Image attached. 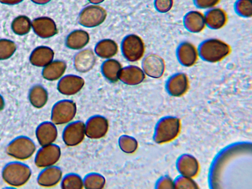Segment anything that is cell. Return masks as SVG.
<instances>
[{
    "label": "cell",
    "instance_id": "obj_26",
    "mask_svg": "<svg viewBox=\"0 0 252 189\" xmlns=\"http://www.w3.org/2000/svg\"><path fill=\"white\" fill-rule=\"evenodd\" d=\"M173 5V0H155L154 6L159 12L164 13L169 11Z\"/></svg>",
    "mask_w": 252,
    "mask_h": 189
},
{
    "label": "cell",
    "instance_id": "obj_18",
    "mask_svg": "<svg viewBox=\"0 0 252 189\" xmlns=\"http://www.w3.org/2000/svg\"><path fill=\"white\" fill-rule=\"evenodd\" d=\"M177 167L183 176L189 178L195 177L198 172L199 165L195 158L189 155H183L179 159Z\"/></svg>",
    "mask_w": 252,
    "mask_h": 189
},
{
    "label": "cell",
    "instance_id": "obj_5",
    "mask_svg": "<svg viewBox=\"0 0 252 189\" xmlns=\"http://www.w3.org/2000/svg\"><path fill=\"white\" fill-rule=\"evenodd\" d=\"M180 130V122L178 118H165L159 122L157 127L155 141L159 144L170 142L178 136Z\"/></svg>",
    "mask_w": 252,
    "mask_h": 189
},
{
    "label": "cell",
    "instance_id": "obj_8",
    "mask_svg": "<svg viewBox=\"0 0 252 189\" xmlns=\"http://www.w3.org/2000/svg\"><path fill=\"white\" fill-rule=\"evenodd\" d=\"M32 29L38 37L48 38L56 35L57 26L54 20L48 17H37L32 21Z\"/></svg>",
    "mask_w": 252,
    "mask_h": 189
},
{
    "label": "cell",
    "instance_id": "obj_22",
    "mask_svg": "<svg viewBox=\"0 0 252 189\" xmlns=\"http://www.w3.org/2000/svg\"><path fill=\"white\" fill-rule=\"evenodd\" d=\"M122 68L118 61L114 59H106L101 66L103 75L108 80L115 81L118 79L119 74Z\"/></svg>",
    "mask_w": 252,
    "mask_h": 189
},
{
    "label": "cell",
    "instance_id": "obj_1",
    "mask_svg": "<svg viewBox=\"0 0 252 189\" xmlns=\"http://www.w3.org/2000/svg\"><path fill=\"white\" fill-rule=\"evenodd\" d=\"M199 57L206 62H219L231 52L230 46L225 42L217 38H210L203 41L197 48Z\"/></svg>",
    "mask_w": 252,
    "mask_h": 189
},
{
    "label": "cell",
    "instance_id": "obj_13",
    "mask_svg": "<svg viewBox=\"0 0 252 189\" xmlns=\"http://www.w3.org/2000/svg\"><path fill=\"white\" fill-rule=\"evenodd\" d=\"M204 15L206 26L212 30L222 28L227 22V14L220 8L209 9Z\"/></svg>",
    "mask_w": 252,
    "mask_h": 189
},
{
    "label": "cell",
    "instance_id": "obj_12",
    "mask_svg": "<svg viewBox=\"0 0 252 189\" xmlns=\"http://www.w3.org/2000/svg\"><path fill=\"white\" fill-rule=\"evenodd\" d=\"M95 56L90 49H85L79 51L74 56L73 65L79 72H86L90 71L94 65Z\"/></svg>",
    "mask_w": 252,
    "mask_h": 189
},
{
    "label": "cell",
    "instance_id": "obj_30",
    "mask_svg": "<svg viewBox=\"0 0 252 189\" xmlns=\"http://www.w3.org/2000/svg\"><path fill=\"white\" fill-rule=\"evenodd\" d=\"M4 99L2 95L0 94V111H1L4 108Z\"/></svg>",
    "mask_w": 252,
    "mask_h": 189
},
{
    "label": "cell",
    "instance_id": "obj_28",
    "mask_svg": "<svg viewBox=\"0 0 252 189\" xmlns=\"http://www.w3.org/2000/svg\"><path fill=\"white\" fill-rule=\"evenodd\" d=\"M194 5L201 9H210L215 7L220 0H193Z\"/></svg>",
    "mask_w": 252,
    "mask_h": 189
},
{
    "label": "cell",
    "instance_id": "obj_14",
    "mask_svg": "<svg viewBox=\"0 0 252 189\" xmlns=\"http://www.w3.org/2000/svg\"><path fill=\"white\" fill-rule=\"evenodd\" d=\"M184 27L189 32L198 33L205 28L204 15L197 10H191L187 12L183 18Z\"/></svg>",
    "mask_w": 252,
    "mask_h": 189
},
{
    "label": "cell",
    "instance_id": "obj_10",
    "mask_svg": "<svg viewBox=\"0 0 252 189\" xmlns=\"http://www.w3.org/2000/svg\"><path fill=\"white\" fill-rule=\"evenodd\" d=\"M189 86L187 76L184 73L173 75L168 80L166 89L168 93L174 96H180L184 94Z\"/></svg>",
    "mask_w": 252,
    "mask_h": 189
},
{
    "label": "cell",
    "instance_id": "obj_4",
    "mask_svg": "<svg viewBox=\"0 0 252 189\" xmlns=\"http://www.w3.org/2000/svg\"><path fill=\"white\" fill-rule=\"evenodd\" d=\"M121 49L124 57L126 60L134 62L143 58L145 47L140 36L130 34L126 36L123 39Z\"/></svg>",
    "mask_w": 252,
    "mask_h": 189
},
{
    "label": "cell",
    "instance_id": "obj_17",
    "mask_svg": "<svg viewBox=\"0 0 252 189\" xmlns=\"http://www.w3.org/2000/svg\"><path fill=\"white\" fill-rule=\"evenodd\" d=\"M84 85L83 79L75 75H67L62 78L58 85L59 91L64 94H74L79 91Z\"/></svg>",
    "mask_w": 252,
    "mask_h": 189
},
{
    "label": "cell",
    "instance_id": "obj_24",
    "mask_svg": "<svg viewBox=\"0 0 252 189\" xmlns=\"http://www.w3.org/2000/svg\"><path fill=\"white\" fill-rule=\"evenodd\" d=\"M17 49L15 43L6 38L0 39V61L6 60L11 58Z\"/></svg>",
    "mask_w": 252,
    "mask_h": 189
},
{
    "label": "cell",
    "instance_id": "obj_27",
    "mask_svg": "<svg viewBox=\"0 0 252 189\" xmlns=\"http://www.w3.org/2000/svg\"><path fill=\"white\" fill-rule=\"evenodd\" d=\"M176 188H197L196 184L190 178L183 176L179 178L174 185Z\"/></svg>",
    "mask_w": 252,
    "mask_h": 189
},
{
    "label": "cell",
    "instance_id": "obj_6",
    "mask_svg": "<svg viewBox=\"0 0 252 189\" xmlns=\"http://www.w3.org/2000/svg\"><path fill=\"white\" fill-rule=\"evenodd\" d=\"M104 9L98 6H91L84 9L78 17L79 23L87 28H94L102 24L106 18Z\"/></svg>",
    "mask_w": 252,
    "mask_h": 189
},
{
    "label": "cell",
    "instance_id": "obj_25",
    "mask_svg": "<svg viewBox=\"0 0 252 189\" xmlns=\"http://www.w3.org/2000/svg\"><path fill=\"white\" fill-rule=\"evenodd\" d=\"M236 13L241 17L250 18L252 16V0H237L234 4Z\"/></svg>",
    "mask_w": 252,
    "mask_h": 189
},
{
    "label": "cell",
    "instance_id": "obj_21",
    "mask_svg": "<svg viewBox=\"0 0 252 189\" xmlns=\"http://www.w3.org/2000/svg\"><path fill=\"white\" fill-rule=\"evenodd\" d=\"M28 99L31 105L34 107L41 108L44 105L47 100V92L41 85H34L29 90Z\"/></svg>",
    "mask_w": 252,
    "mask_h": 189
},
{
    "label": "cell",
    "instance_id": "obj_15",
    "mask_svg": "<svg viewBox=\"0 0 252 189\" xmlns=\"http://www.w3.org/2000/svg\"><path fill=\"white\" fill-rule=\"evenodd\" d=\"M145 78V74L142 68L135 65H128L122 67L118 79L125 83L137 85L141 83Z\"/></svg>",
    "mask_w": 252,
    "mask_h": 189
},
{
    "label": "cell",
    "instance_id": "obj_23",
    "mask_svg": "<svg viewBox=\"0 0 252 189\" xmlns=\"http://www.w3.org/2000/svg\"><path fill=\"white\" fill-rule=\"evenodd\" d=\"M31 20L25 15H20L12 21L11 28L12 32L18 35H24L32 29Z\"/></svg>",
    "mask_w": 252,
    "mask_h": 189
},
{
    "label": "cell",
    "instance_id": "obj_16",
    "mask_svg": "<svg viewBox=\"0 0 252 189\" xmlns=\"http://www.w3.org/2000/svg\"><path fill=\"white\" fill-rule=\"evenodd\" d=\"M89 33L83 30H76L68 34L65 44L71 49L80 50L84 48L89 42Z\"/></svg>",
    "mask_w": 252,
    "mask_h": 189
},
{
    "label": "cell",
    "instance_id": "obj_2",
    "mask_svg": "<svg viewBox=\"0 0 252 189\" xmlns=\"http://www.w3.org/2000/svg\"><path fill=\"white\" fill-rule=\"evenodd\" d=\"M32 170L21 160L7 163L1 171L3 181L9 186L20 187L24 185L31 178Z\"/></svg>",
    "mask_w": 252,
    "mask_h": 189
},
{
    "label": "cell",
    "instance_id": "obj_11",
    "mask_svg": "<svg viewBox=\"0 0 252 189\" xmlns=\"http://www.w3.org/2000/svg\"><path fill=\"white\" fill-rule=\"evenodd\" d=\"M54 52L50 47L39 46L31 52L29 61L33 66L44 67L54 60Z\"/></svg>",
    "mask_w": 252,
    "mask_h": 189
},
{
    "label": "cell",
    "instance_id": "obj_9",
    "mask_svg": "<svg viewBox=\"0 0 252 189\" xmlns=\"http://www.w3.org/2000/svg\"><path fill=\"white\" fill-rule=\"evenodd\" d=\"M176 56L181 64L185 67H191L196 63L199 55L197 49L193 44L184 41L178 45Z\"/></svg>",
    "mask_w": 252,
    "mask_h": 189
},
{
    "label": "cell",
    "instance_id": "obj_20",
    "mask_svg": "<svg viewBox=\"0 0 252 189\" xmlns=\"http://www.w3.org/2000/svg\"><path fill=\"white\" fill-rule=\"evenodd\" d=\"M119 50L118 45L111 39H103L98 41L94 47V53L99 57L108 59L115 56Z\"/></svg>",
    "mask_w": 252,
    "mask_h": 189
},
{
    "label": "cell",
    "instance_id": "obj_19",
    "mask_svg": "<svg viewBox=\"0 0 252 189\" xmlns=\"http://www.w3.org/2000/svg\"><path fill=\"white\" fill-rule=\"evenodd\" d=\"M65 62L62 60H53L43 67L42 76L46 80L53 81L59 79L65 72Z\"/></svg>",
    "mask_w": 252,
    "mask_h": 189
},
{
    "label": "cell",
    "instance_id": "obj_7",
    "mask_svg": "<svg viewBox=\"0 0 252 189\" xmlns=\"http://www.w3.org/2000/svg\"><path fill=\"white\" fill-rule=\"evenodd\" d=\"M142 69L145 75L153 78H159L165 72V62L159 55L150 54L143 59Z\"/></svg>",
    "mask_w": 252,
    "mask_h": 189
},
{
    "label": "cell",
    "instance_id": "obj_3",
    "mask_svg": "<svg viewBox=\"0 0 252 189\" xmlns=\"http://www.w3.org/2000/svg\"><path fill=\"white\" fill-rule=\"evenodd\" d=\"M35 151L36 146L34 141L25 135L15 137L9 142L6 148L7 155L21 161L30 158Z\"/></svg>",
    "mask_w": 252,
    "mask_h": 189
},
{
    "label": "cell",
    "instance_id": "obj_29",
    "mask_svg": "<svg viewBox=\"0 0 252 189\" xmlns=\"http://www.w3.org/2000/svg\"><path fill=\"white\" fill-rule=\"evenodd\" d=\"M174 183L168 178L162 179L159 183L158 188L167 189L174 188Z\"/></svg>",
    "mask_w": 252,
    "mask_h": 189
}]
</instances>
